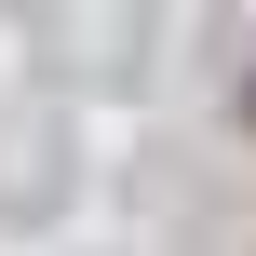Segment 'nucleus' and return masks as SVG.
Wrapping results in <instances>:
<instances>
[{"instance_id": "f257e3e1", "label": "nucleus", "mask_w": 256, "mask_h": 256, "mask_svg": "<svg viewBox=\"0 0 256 256\" xmlns=\"http://www.w3.org/2000/svg\"><path fill=\"white\" fill-rule=\"evenodd\" d=\"M243 108H256V94H243Z\"/></svg>"}]
</instances>
